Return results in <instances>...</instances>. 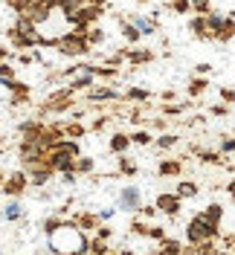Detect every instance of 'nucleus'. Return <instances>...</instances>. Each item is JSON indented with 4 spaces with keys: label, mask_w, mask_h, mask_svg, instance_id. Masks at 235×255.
I'll list each match as a JSON object with an SVG mask.
<instances>
[{
    "label": "nucleus",
    "mask_w": 235,
    "mask_h": 255,
    "mask_svg": "<svg viewBox=\"0 0 235 255\" xmlns=\"http://www.w3.org/2000/svg\"><path fill=\"white\" fill-rule=\"evenodd\" d=\"M189 32H192L198 41H215V38H212V29H209L206 15H195V17H192V20H189Z\"/></svg>",
    "instance_id": "9"
},
{
    "label": "nucleus",
    "mask_w": 235,
    "mask_h": 255,
    "mask_svg": "<svg viewBox=\"0 0 235 255\" xmlns=\"http://www.w3.org/2000/svg\"><path fill=\"white\" fill-rule=\"evenodd\" d=\"M215 238H218V229H215V226H209V223L204 221V215H201V212L186 223V241H189V244H206V241H215Z\"/></svg>",
    "instance_id": "4"
},
{
    "label": "nucleus",
    "mask_w": 235,
    "mask_h": 255,
    "mask_svg": "<svg viewBox=\"0 0 235 255\" xmlns=\"http://www.w3.org/2000/svg\"><path fill=\"white\" fill-rule=\"evenodd\" d=\"M105 255H116V253H113V250H110V253H105Z\"/></svg>",
    "instance_id": "52"
},
{
    "label": "nucleus",
    "mask_w": 235,
    "mask_h": 255,
    "mask_svg": "<svg viewBox=\"0 0 235 255\" xmlns=\"http://www.w3.org/2000/svg\"><path fill=\"white\" fill-rule=\"evenodd\" d=\"M160 99H163V102H166V105H169V102H174V90H166V93L160 96Z\"/></svg>",
    "instance_id": "49"
},
{
    "label": "nucleus",
    "mask_w": 235,
    "mask_h": 255,
    "mask_svg": "<svg viewBox=\"0 0 235 255\" xmlns=\"http://www.w3.org/2000/svg\"><path fill=\"white\" fill-rule=\"evenodd\" d=\"M212 73V64H206V61H201V64H195V76H209Z\"/></svg>",
    "instance_id": "41"
},
{
    "label": "nucleus",
    "mask_w": 235,
    "mask_h": 255,
    "mask_svg": "<svg viewBox=\"0 0 235 255\" xmlns=\"http://www.w3.org/2000/svg\"><path fill=\"white\" fill-rule=\"evenodd\" d=\"M192 151H195L198 159L206 162V165H218V162H221V151H201V148H192Z\"/></svg>",
    "instance_id": "32"
},
{
    "label": "nucleus",
    "mask_w": 235,
    "mask_h": 255,
    "mask_svg": "<svg viewBox=\"0 0 235 255\" xmlns=\"http://www.w3.org/2000/svg\"><path fill=\"white\" fill-rule=\"evenodd\" d=\"M183 253V244L180 241H174V238H166V241H160L157 244V253L154 255H180Z\"/></svg>",
    "instance_id": "21"
},
{
    "label": "nucleus",
    "mask_w": 235,
    "mask_h": 255,
    "mask_svg": "<svg viewBox=\"0 0 235 255\" xmlns=\"http://www.w3.org/2000/svg\"><path fill=\"white\" fill-rule=\"evenodd\" d=\"M84 38H87V44L93 49V47H99V44H105V29H102V26H90Z\"/></svg>",
    "instance_id": "30"
},
{
    "label": "nucleus",
    "mask_w": 235,
    "mask_h": 255,
    "mask_svg": "<svg viewBox=\"0 0 235 255\" xmlns=\"http://www.w3.org/2000/svg\"><path fill=\"white\" fill-rule=\"evenodd\" d=\"M90 128L81 125V119H64V139H78V136H84Z\"/></svg>",
    "instance_id": "16"
},
{
    "label": "nucleus",
    "mask_w": 235,
    "mask_h": 255,
    "mask_svg": "<svg viewBox=\"0 0 235 255\" xmlns=\"http://www.w3.org/2000/svg\"><path fill=\"white\" fill-rule=\"evenodd\" d=\"M122 99H125V102H134V105H145V102L151 99V93H148L145 87H128Z\"/></svg>",
    "instance_id": "22"
},
{
    "label": "nucleus",
    "mask_w": 235,
    "mask_h": 255,
    "mask_svg": "<svg viewBox=\"0 0 235 255\" xmlns=\"http://www.w3.org/2000/svg\"><path fill=\"white\" fill-rule=\"evenodd\" d=\"M26 189H29V177H26L23 168H17V171H12V174H6V183L0 186V191L6 194V200H17Z\"/></svg>",
    "instance_id": "5"
},
{
    "label": "nucleus",
    "mask_w": 235,
    "mask_h": 255,
    "mask_svg": "<svg viewBox=\"0 0 235 255\" xmlns=\"http://www.w3.org/2000/svg\"><path fill=\"white\" fill-rule=\"evenodd\" d=\"M17 79V70L12 61H0V84H9Z\"/></svg>",
    "instance_id": "26"
},
{
    "label": "nucleus",
    "mask_w": 235,
    "mask_h": 255,
    "mask_svg": "<svg viewBox=\"0 0 235 255\" xmlns=\"http://www.w3.org/2000/svg\"><path fill=\"white\" fill-rule=\"evenodd\" d=\"M61 221H64V218H58V215H49L47 221L41 223V232H44V235L49 238V235H52V232L58 229V223H61Z\"/></svg>",
    "instance_id": "34"
},
{
    "label": "nucleus",
    "mask_w": 235,
    "mask_h": 255,
    "mask_svg": "<svg viewBox=\"0 0 235 255\" xmlns=\"http://www.w3.org/2000/svg\"><path fill=\"white\" fill-rule=\"evenodd\" d=\"M215 41H218V44H230V41H235V20L230 15L224 17L221 26L215 29Z\"/></svg>",
    "instance_id": "14"
},
{
    "label": "nucleus",
    "mask_w": 235,
    "mask_h": 255,
    "mask_svg": "<svg viewBox=\"0 0 235 255\" xmlns=\"http://www.w3.org/2000/svg\"><path fill=\"white\" fill-rule=\"evenodd\" d=\"M81 157V148H78V139H61L55 148H49V165L55 174H64V171H76V159Z\"/></svg>",
    "instance_id": "2"
},
{
    "label": "nucleus",
    "mask_w": 235,
    "mask_h": 255,
    "mask_svg": "<svg viewBox=\"0 0 235 255\" xmlns=\"http://www.w3.org/2000/svg\"><path fill=\"white\" fill-rule=\"evenodd\" d=\"M93 84H96V76L90 73V64H84V73H78V76L70 79V90L73 93H81V90H90Z\"/></svg>",
    "instance_id": "10"
},
{
    "label": "nucleus",
    "mask_w": 235,
    "mask_h": 255,
    "mask_svg": "<svg viewBox=\"0 0 235 255\" xmlns=\"http://www.w3.org/2000/svg\"><path fill=\"white\" fill-rule=\"evenodd\" d=\"M76 180H78V174H76V171H64V174H61V183H64V186H73Z\"/></svg>",
    "instance_id": "45"
},
{
    "label": "nucleus",
    "mask_w": 235,
    "mask_h": 255,
    "mask_svg": "<svg viewBox=\"0 0 235 255\" xmlns=\"http://www.w3.org/2000/svg\"><path fill=\"white\" fill-rule=\"evenodd\" d=\"M218 151H221V157H224V154H235V139H233V136L221 139V142H218Z\"/></svg>",
    "instance_id": "36"
},
{
    "label": "nucleus",
    "mask_w": 235,
    "mask_h": 255,
    "mask_svg": "<svg viewBox=\"0 0 235 255\" xmlns=\"http://www.w3.org/2000/svg\"><path fill=\"white\" fill-rule=\"evenodd\" d=\"M55 52L64 55V58H81V55H90V44H87L84 35H78V32L70 29L64 38L55 41Z\"/></svg>",
    "instance_id": "3"
},
{
    "label": "nucleus",
    "mask_w": 235,
    "mask_h": 255,
    "mask_svg": "<svg viewBox=\"0 0 235 255\" xmlns=\"http://www.w3.org/2000/svg\"><path fill=\"white\" fill-rule=\"evenodd\" d=\"M157 212H163V215H169V218H177L180 215V206H183V200L174 194V191H160L154 200Z\"/></svg>",
    "instance_id": "7"
},
{
    "label": "nucleus",
    "mask_w": 235,
    "mask_h": 255,
    "mask_svg": "<svg viewBox=\"0 0 235 255\" xmlns=\"http://www.w3.org/2000/svg\"><path fill=\"white\" fill-rule=\"evenodd\" d=\"M233 255H235V253H233Z\"/></svg>",
    "instance_id": "54"
},
{
    "label": "nucleus",
    "mask_w": 235,
    "mask_h": 255,
    "mask_svg": "<svg viewBox=\"0 0 235 255\" xmlns=\"http://www.w3.org/2000/svg\"><path fill=\"white\" fill-rule=\"evenodd\" d=\"M119 32H122V38H125L128 44L134 47V44H140L142 41V35H140V29L131 23V20H125V17H119Z\"/></svg>",
    "instance_id": "20"
},
{
    "label": "nucleus",
    "mask_w": 235,
    "mask_h": 255,
    "mask_svg": "<svg viewBox=\"0 0 235 255\" xmlns=\"http://www.w3.org/2000/svg\"><path fill=\"white\" fill-rule=\"evenodd\" d=\"M148 238L160 244V241H166L169 235H166V229H163V226H151V229H148Z\"/></svg>",
    "instance_id": "37"
},
{
    "label": "nucleus",
    "mask_w": 235,
    "mask_h": 255,
    "mask_svg": "<svg viewBox=\"0 0 235 255\" xmlns=\"http://www.w3.org/2000/svg\"><path fill=\"white\" fill-rule=\"evenodd\" d=\"M151 128H157V130H163V128H166V119H163V116H157V119H151Z\"/></svg>",
    "instance_id": "48"
},
{
    "label": "nucleus",
    "mask_w": 235,
    "mask_h": 255,
    "mask_svg": "<svg viewBox=\"0 0 235 255\" xmlns=\"http://www.w3.org/2000/svg\"><path fill=\"white\" fill-rule=\"evenodd\" d=\"M73 223H76L81 232H87V235L102 226V221L96 218V212H78V215H73Z\"/></svg>",
    "instance_id": "11"
},
{
    "label": "nucleus",
    "mask_w": 235,
    "mask_h": 255,
    "mask_svg": "<svg viewBox=\"0 0 235 255\" xmlns=\"http://www.w3.org/2000/svg\"><path fill=\"white\" fill-rule=\"evenodd\" d=\"M186 111V105H163V116H180Z\"/></svg>",
    "instance_id": "38"
},
{
    "label": "nucleus",
    "mask_w": 235,
    "mask_h": 255,
    "mask_svg": "<svg viewBox=\"0 0 235 255\" xmlns=\"http://www.w3.org/2000/svg\"><path fill=\"white\" fill-rule=\"evenodd\" d=\"M221 102L224 105H235V87H221Z\"/></svg>",
    "instance_id": "39"
},
{
    "label": "nucleus",
    "mask_w": 235,
    "mask_h": 255,
    "mask_svg": "<svg viewBox=\"0 0 235 255\" xmlns=\"http://www.w3.org/2000/svg\"><path fill=\"white\" fill-rule=\"evenodd\" d=\"M84 6H99V9H105L108 6V0H81Z\"/></svg>",
    "instance_id": "47"
},
{
    "label": "nucleus",
    "mask_w": 235,
    "mask_h": 255,
    "mask_svg": "<svg viewBox=\"0 0 235 255\" xmlns=\"http://www.w3.org/2000/svg\"><path fill=\"white\" fill-rule=\"evenodd\" d=\"M145 206L142 203V191L137 186H125V189L119 191V209H125V212H140Z\"/></svg>",
    "instance_id": "8"
},
{
    "label": "nucleus",
    "mask_w": 235,
    "mask_h": 255,
    "mask_svg": "<svg viewBox=\"0 0 235 255\" xmlns=\"http://www.w3.org/2000/svg\"><path fill=\"white\" fill-rule=\"evenodd\" d=\"M125 61L128 64H134V67H140V64H148V61H154V52L151 49H125Z\"/></svg>",
    "instance_id": "17"
},
{
    "label": "nucleus",
    "mask_w": 235,
    "mask_h": 255,
    "mask_svg": "<svg viewBox=\"0 0 235 255\" xmlns=\"http://www.w3.org/2000/svg\"><path fill=\"white\" fill-rule=\"evenodd\" d=\"M140 215H142V218H148V221H151V218L157 215V206H142V209H140Z\"/></svg>",
    "instance_id": "46"
},
{
    "label": "nucleus",
    "mask_w": 235,
    "mask_h": 255,
    "mask_svg": "<svg viewBox=\"0 0 235 255\" xmlns=\"http://www.w3.org/2000/svg\"><path fill=\"white\" fill-rule=\"evenodd\" d=\"M96 171V159L93 157H78L76 159V174L78 177H87Z\"/></svg>",
    "instance_id": "24"
},
{
    "label": "nucleus",
    "mask_w": 235,
    "mask_h": 255,
    "mask_svg": "<svg viewBox=\"0 0 235 255\" xmlns=\"http://www.w3.org/2000/svg\"><path fill=\"white\" fill-rule=\"evenodd\" d=\"M198 186L192 183V180H183V183H177V189H174V194L180 197V200H192V197H198Z\"/></svg>",
    "instance_id": "23"
},
{
    "label": "nucleus",
    "mask_w": 235,
    "mask_h": 255,
    "mask_svg": "<svg viewBox=\"0 0 235 255\" xmlns=\"http://www.w3.org/2000/svg\"><path fill=\"white\" fill-rule=\"evenodd\" d=\"M209 113H212V116H227V113H230V105H212Z\"/></svg>",
    "instance_id": "43"
},
{
    "label": "nucleus",
    "mask_w": 235,
    "mask_h": 255,
    "mask_svg": "<svg viewBox=\"0 0 235 255\" xmlns=\"http://www.w3.org/2000/svg\"><path fill=\"white\" fill-rule=\"evenodd\" d=\"M177 142H180V136H174V133H163V136H157V148H160V151H172Z\"/></svg>",
    "instance_id": "33"
},
{
    "label": "nucleus",
    "mask_w": 235,
    "mask_h": 255,
    "mask_svg": "<svg viewBox=\"0 0 235 255\" xmlns=\"http://www.w3.org/2000/svg\"><path fill=\"white\" fill-rule=\"evenodd\" d=\"M151 142H154L151 130H134V133H131V145H140V148H148Z\"/></svg>",
    "instance_id": "28"
},
{
    "label": "nucleus",
    "mask_w": 235,
    "mask_h": 255,
    "mask_svg": "<svg viewBox=\"0 0 235 255\" xmlns=\"http://www.w3.org/2000/svg\"><path fill=\"white\" fill-rule=\"evenodd\" d=\"M206 87H209V79H204V76H195V79L189 81V96H192V99H198V96H204Z\"/></svg>",
    "instance_id": "25"
},
{
    "label": "nucleus",
    "mask_w": 235,
    "mask_h": 255,
    "mask_svg": "<svg viewBox=\"0 0 235 255\" xmlns=\"http://www.w3.org/2000/svg\"><path fill=\"white\" fill-rule=\"evenodd\" d=\"M201 215H204V221L209 223V226L221 229V221H224V206H221V203H209Z\"/></svg>",
    "instance_id": "18"
},
{
    "label": "nucleus",
    "mask_w": 235,
    "mask_h": 255,
    "mask_svg": "<svg viewBox=\"0 0 235 255\" xmlns=\"http://www.w3.org/2000/svg\"><path fill=\"white\" fill-rule=\"evenodd\" d=\"M90 235L81 232L73 221H61L58 229L47 238V250L55 255H87Z\"/></svg>",
    "instance_id": "1"
},
{
    "label": "nucleus",
    "mask_w": 235,
    "mask_h": 255,
    "mask_svg": "<svg viewBox=\"0 0 235 255\" xmlns=\"http://www.w3.org/2000/svg\"><path fill=\"white\" fill-rule=\"evenodd\" d=\"M108 148L116 154V157H122V154H128V148H131V133H122V130H116L113 136H110Z\"/></svg>",
    "instance_id": "15"
},
{
    "label": "nucleus",
    "mask_w": 235,
    "mask_h": 255,
    "mask_svg": "<svg viewBox=\"0 0 235 255\" xmlns=\"http://www.w3.org/2000/svg\"><path fill=\"white\" fill-rule=\"evenodd\" d=\"M230 17H233V20H235V9H233V12H230Z\"/></svg>",
    "instance_id": "51"
},
{
    "label": "nucleus",
    "mask_w": 235,
    "mask_h": 255,
    "mask_svg": "<svg viewBox=\"0 0 235 255\" xmlns=\"http://www.w3.org/2000/svg\"><path fill=\"white\" fill-rule=\"evenodd\" d=\"M84 99H87L90 105H110V102H119L122 96L116 93L110 84H93V87L84 93Z\"/></svg>",
    "instance_id": "6"
},
{
    "label": "nucleus",
    "mask_w": 235,
    "mask_h": 255,
    "mask_svg": "<svg viewBox=\"0 0 235 255\" xmlns=\"http://www.w3.org/2000/svg\"><path fill=\"white\" fill-rule=\"evenodd\" d=\"M0 215H3V221H6V223H17V221H23L26 209H23L20 200H6V206L0 209Z\"/></svg>",
    "instance_id": "12"
},
{
    "label": "nucleus",
    "mask_w": 235,
    "mask_h": 255,
    "mask_svg": "<svg viewBox=\"0 0 235 255\" xmlns=\"http://www.w3.org/2000/svg\"><path fill=\"white\" fill-rule=\"evenodd\" d=\"M192 12L195 15H209L212 12V0H192Z\"/></svg>",
    "instance_id": "35"
},
{
    "label": "nucleus",
    "mask_w": 235,
    "mask_h": 255,
    "mask_svg": "<svg viewBox=\"0 0 235 255\" xmlns=\"http://www.w3.org/2000/svg\"><path fill=\"white\" fill-rule=\"evenodd\" d=\"M0 148H3V136H0Z\"/></svg>",
    "instance_id": "53"
},
{
    "label": "nucleus",
    "mask_w": 235,
    "mask_h": 255,
    "mask_svg": "<svg viewBox=\"0 0 235 255\" xmlns=\"http://www.w3.org/2000/svg\"><path fill=\"white\" fill-rule=\"evenodd\" d=\"M105 253H110V244L93 235V238H90V247H87V255H105Z\"/></svg>",
    "instance_id": "29"
},
{
    "label": "nucleus",
    "mask_w": 235,
    "mask_h": 255,
    "mask_svg": "<svg viewBox=\"0 0 235 255\" xmlns=\"http://www.w3.org/2000/svg\"><path fill=\"white\" fill-rule=\"evenodd\" d=\"M113 215H116V209H99V212H96V218H99V221H110Z\"/></svg>",
    "instance_id": "44"
},
{
    "label": "nucleus",
    "mask_w": 235,
    "mask_h": 255,
    "mask_svg": "<svg viewBox=\"0 0 235 255\" xmlns=\"http://www.w3.org/2000/svg\"><path fill=\"white\" fill-rule=\"evenodd\" d=\"M183 171V162L180 159H160L157 162V174L160 177H177Z\"/></svg>",
    "instance_id": "19"
},
{
    "label": "nucleus",
    "mask_w": 235,
    "mask_h": 255,
    "mask_svg": "<svg viewBox=\"0 0 235 255\" xmlns=\"http://www.w3.org/2000/svg\"><path fill=\"white\" fill-rule=\"evenodd\" d=\"M131 23L140 29L142 38H151V35H157V29H160V23H157L154 17H145V15H134L131 17Z\"/></svg>",
    "instance_id": "13"
},
{
    "label": "nucleus",
    "mask_w": 235,
    "mask_h": 255,
    "mask_svg": "<svg viewBox=\"0 0 235 255\" xmlns=\"http://www.w3.org/2000/svg\"><path fill=\"white\" fill-rule=\"evenodd\" d=\"M148 229H151V226H148V223H142V221L131 223V232H134V235H148Z\"/></svg>",
    "instance_id": "40"
},
{
    "label": "nucleus",
    "mask_w": 235,
    "mask_h": 255,
    "mask_svg": "<svg viewBox=\"0 0 235 255\" xmlns=\"http://www.w3.org/2000/svg\"><path fill=\"white\" fill-rule=\"evenodd\" d=\"M3 183H6V171H3V168H0V186H3Z\"/></svg>",
    "instance_id": "50"
},
{
    "label": "nucleus",
    "mask_w": 235,
    "mask_h": 255,
    "mask_svg": "<svg viewBox=\"0 0 235 255\" xmlns=\"http://www.w3.org/2000/svg\"><path fill=\"white\" fill-rule=\"evenodd\" d=\"M116 171H119V174H125V177H134L137 171H140V165H137L134 159H128L125 154H122V157H119V165H116Z\"/></svg>",
    "instance_id": "27"
},
{
    "label": "nucleus",
    "mask_w": 235,
    "mask_h": 255,
    "mask_svg": "<svg viewBox=\"0 0 235 255\" xmlns=\"http://www.w3.org/2000/svg\"><path fill=\"white\" fill-rule=\"evenodd\" d=\"M166 6L172 9L174 15H189L192 12V0H166Z\"/></svg>",
    "instance_id": "31"
},
{
    "label": "nucleus",
    "mask_w": 235,
    "mask_h": 255,
    "mask_svg": "<svg viewBox=\"0 0 235 255\" xmlns=\"http://www.w3.org/2000/svg\"><path fill=\"white\" fill-rule=\"evenodd\" d=\"M93 235H96V238H102V241H110V238H113V229H110V226H99Z\"/></svg>",
    "instance_id": "42"
}]
</instances>
